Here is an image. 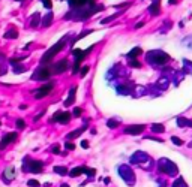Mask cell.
I'll use <instances>...</instances> for the list:
<instances>
[{
  "mask_svg": "<svg viewBox=\"0 0 192 187\" xmlns=\"http://www.w3.org/2000/svg\"><path fill=\"white\" fill-rule=\"evenodd\" d=\"M63 47H65V39L59 40V42H57L56 45H53V47L50 48V49H48L47 53H45L44 55H42L41 63H42V65H45V66H47V63H50V61L53 60V57H54V55H56L57 53H60V51L63 49Z\"/></svg>",
  "mask_w": 192,
  "mask_h": 187,
  "instance_id": "cell-1",
  "label": "cell"
},
{
  "mask_svg": "<svg viewBox=\"0 0 192 187\" xmlns=\"http://www.w3.org/2000/svg\"><path fill=\"white\" fill-rule=\"evenodd\" d=\"M167 60H168V55L164 51H159V49L158 51H150V53L147 54V61L152 63L153 66H161Z\"/></svg>",
  "mask_w": 192,
  "mask_h": 187,
  "instance_id": "cell-2",
  "label": "cell"
},
{
  "mask_svg": "<svg viewBox=\"0 0 192 187\" xmlns=\"http://www.w3.org/2000/svg\"><path fill=\"white\" fill-rule=\"evenodd\" d=\"M50 76H51V69L44 65V66H39L33 72L32 80H35V81H48V78H50Z\"/></svg>",
  "mask_w": 192,
  "mask_h": 187,
  "instance_id": "cell-3",
  "label": "cell"
},
{
  "mask_svg": "<svg viewBox=\"0 0 192 187\" xmlns=\"http://www.w3.org/2000/svg\"><path fill=\"white\" fill-rule=\"evenodd\" d=\"M92 48L93 47H89L86 51H83V49H74V51H72V55L75 57V63H74V69H72V72H74V74L78 72L81 60L84 59V57H87V54H89V51H92Z\"/></svg>",
  "mask_w": 192,
  "mask_h": 187,
  "instance_id": "cell-4",
  "label": "cell"
},
{
  "mask_svg": "<svg viewBox=\"0 0 192 187\" xmlns=\"http://www.w3.org/2000/svg\"><path fill=\"white\" fill-rule=\"evenodd\" d=\"M44 168V163L39 160H27L24 162V171L27 172H32V174H39Z\"/></svg>",
  "mask_w": 192,
  "mask_h": 187,
  "instance_id": "cell-5",
  "label": "cell"
},
{
  "mask_svg": "<svg viewBox=\"0 0 192 187\" xmlns=\"http://www.w3.org/2000/svg\"><path fill=\"white\" fill-rule=\"evenodd\" d=\"M53 87H54V84H53V82H48V84H45V86L39 87L36 91H35V97H36V99H42V97H45L47 94L51 93Z\"/></svg>",
  "mask_w": 192,
  "mask_h": 187,
  "instance_id": "cell-6",
  "label": "cell"
},
{
  "mask_svg": "<svg viewBox=\"0 0 192 187\" xmlns=\"http://www.w3.org/2000/svg\"><path fill=\"white\" fill-rule=\"evenodd\" d=\"M68 67H69V61L66 60V59H63V60L57 61L56 65H53L51 72H53V74H62V72H65Z\"/></svg>",
  "mask_w": 192,
  "mask_h": 187,
  "instance_id": "cell-7",
  "label": "cell"
},
{
  "mask_svg": "<svg viewBox=\"0 0 192 187\" xmlns=\"http://www.w3.org/2000/svg\"><path fill=\"white\" fill-rule=\"evenodd\" d=\"M17 136H18V135L15 133V132H11V133L5 135V136L2 138V141H0V150H5L6 145H9L11 142H14V141L17 139Z\"/></svg>",
  "mask_w": 192,
  "mask_h": 187,
  "instance_id": "cell-8",
  "label": "cell"
},
{
  "mask_svg": "<svg viewBox=\"0 0 192 187\" xmlns=\"http://www.w3.org/2000/svg\"><path fill=\"white\" fill-rule=\"evenodd\" d=\"M69 120H71V114L69 112H62V111L56 112L54 117H53V121H57V123H60V124H66Z\"/></svg>",
  "mask_w": 192,
  "mask_h": 187,
  "instance_id": "cell-9",
  "label": "cell"
},
{
  "mask_svg": "<svg viewBox=\"0 0 192 187\" xmlns=\"http://www.w3.org/2000/svg\"><path fill=\"white\" fill-rule=\"evenodd\" d=\"M144 130V124H138V126H129L125 129V133L128 135H140Z\"/></svg>",
  "mask_w": 192,
  "mask_h": 187,
  "instance_id": "cell-10",
  "label": "cell"
},
{
  "mask_svg": "<svg viewBox=\"0 0 192 187\" xmlns=\"http://www.w3.org/2000/svg\"><path fill=\"white\" fill-rule=\"evenodd\" d=\"M14 177H15V169L11 166V168H8L6 171H5V174H3V181L11 183V181L14 180Z\"/></svg>",
  "mask_w": 192,
  "mask_h": 187,
  "instance_id": "cell-11",
  "label": "cell"
},
{
  "mask_svg": "<svg viewBox=\"0 0 192 187\" xmlns=\"http://www.w3.org/2000/svg\"><path fill=\"white\" fill-rule=\"evenodd\" d=\"M149 12H150L152 15H158V13L161 12V3H159V0H155L150 6H149Z\"/></svg>",
  "mask_w": 192,
  "mask_h": 187,
  "instance_id": "cell-12",
  "label": "cell"
},
{
  "mask_svg": "<svg viewBox=\"0 0 192 187\" xmlns=\"http://www.w3.org/2000/svg\"><path fill=\"white\" fill-rule=\"evenodd\" d=\"M39 23H41V15L36 12L32 15V20H30V27L32 29H36V27L39 26Z\"/></svg>",
  "mask_w": 192,
  "mask_h": 187,
  "instance_id": "cell-13",
  "label": "cell"
},
{
  "mask_svg": "<svg viewBox=\"0 0 192 187\" xmlns=\"http://www.w3.org/2000/svg\"><path fill=\"white\" fill-rule=\"evenodd\" d=\"M75 91H77V87L71 88V91H69V97L65 100V105H66V106L72 105V102H74V99H75Z\"/></svg>",
  "mask_w": 192,
  "mask_h": 187,
  "instance_id": "cell-14",
  "label": "cell"
},
{
  "mask_svg": "<svg viewBox=\"0 0 192 187\" xmlns=\"http://www.w3.org/2000/svg\"><path fill=\"white\" fill-rule=\"evenodd\" d=\"M3 38L5 39H15V38H18V32L15 29H11V30H8L6 33L3 34Z\"/></svg>",
  "mask_w": 192,
  "mask_h": 187,
  "instance_id": "cell-15",
  "label": "cell"
},
{
  "mask_svg": "<svg viewBox=\"0 0 192 187\" xmlns=\"http://www.w3.org/2000/svg\"><path fill=\"white\" fill-rule=\"evenodd\" d=\"M140 54H141V48L135 47L134 49H131L129 53L126 54V57H128V59H135V57H137V55H140Z\"/></svg>",
  "mask_w": 192,
  "mask_h": 187,
  "instance_id": "cell-16",
  "label": "cell"
},
{
  "mask_svg": "<svg viewBox=\"0 0 192 187\" xmlns=\"http://www.w3.org/2000/svg\"><path fill=\"white\" fill-rule=\"evenodd\" d=\"M51 23H53V13L48 12L47 15L44 17V20H42V27H48Z\"/></svg>",
  "mask_w": 192,
  "mask_h": 187,
  "instance_id": "cell-17",
  "label": "cell"
},
{
  "mask_svg": "<svg viewBox=\"0 0 192 187\" xmlns=\"http://www.w3.org/2000/svg\"><path fill=\"white\" fill-rule=\"evenodd\" d=\"M86 129V126L81 127V129H77V130H74V132H71V133H68V139H74V138H77L78 135L83 133V130Z\"/></svg>",
  "mask_w": 192,
  "mask_h": 187,
  "instance_id": "cell-18",
  "label": "cell"
},
{
  "mask_svg": "<svg viewBox=\"0 0 192 187\" xmlns=\"http://www.w3.org/2000/svg\"><path fill=\"white\" fill-rule=\"evenodd\" d=\"M84 169H86V168H74V169L69 172V175H71V177H78L81 172H84Z\"/></svg>",
  "mask_w": 192,
  "mask_h": 187,
  "instance_id": "cell-19",
  "label": "cell"
},
{
  "mask_svg": "<svg viewBox=\"0 0 192 187\" xmlns=\"http://www.w3.org/2000/svg\"><path fill=\"white\" fill-rule=\"evenodd\" d=\"M54 172H57V174H60V175H65L66 172H68V169L65 166H56L54 168Z\"/></svg>",
  "mask_w": 192,
  "mask_h": 187,
  "instance_id": "cell-20",
  "label": "cell"
},
{
  "mask_svg": "<svg viewBox=\"0 0 192 187\" xmlns=\"http://www.w3.org/2000/svg\"><path fill=\"white\" fill-rule=\"evenodd\" d=\"M152 130H153V132H158V133H162L165 129H164V126H161V124H153V126H152Z\"/></svg>",
  "mask_w": 192,
  "mask_h": 187,
  "instance_id": "cell-21",
  "label": "cell"
},
{
  "mask_svg": "<svg viewBox=\"0 0 192 187\" xmlns=\"http://www.w3.org/2000/svg\"><path fill=\"white\" fill-rule=\"evenodd\" d=\"M15 126H17V129H24V127H26V123H24V120L18 118L17 123H15Z\"/></svg>",
  "mask_w": 192,
  "mask_h": 187,
  "instance_id": "cell-22",
  "label": "cell"
},
{
  "mask_svg": "<svg viewBox=\"0 0 192 187\" xmlns=\"http://www.w3.org/2000/svg\"><path fill=\"white\" fill-rule=\"evenodd\" d=\"M14 72H15V74H23V72H26V67H24V66H15L14 67Z\"/></svg>",
  "mask_w": 192,
  "mask_h": 187,
  "instance_id": "cell-23",
  "label": "cell"
},
{
  "mask_svg": "<svg viewBox=\"0 0 192 187\" xmlns=\"http://www.w3.org/2000/svg\"><path fill=\"white\" fill-rule=\"evenodd\" d=\"M129 65L132 67H140L141 66V65H140V61H137L135 59H129Z\"/></svg>",
  "mask_w": 192,
  "mask_h": 187,
  "instance_id": "cell-24",
  "label": "cell"
},
{
  "mask_svg": "<svg viewBox=\"0 0 192 187\" xmlns=\"http://www.w3.org/2000/svg\"><path fill=\"white\" fill-rule=\"evenodd\" d=\"M117 15H111V17H108V18H104L102 20V24H107V23H110V21H113L114 18H116Z\"/></svg>",
  "mask_w": 192,
  "mask_h": 187,
  "instance_id": "cell-25",
  "label": "cell"
},
{
  "mask_svg": "<svg viewBox=\"0 0 192 187\" xmlns=\"http://www.w3.org/2000/svg\"><path fill=\"white\" fill-rule=\"evenodd\" d=\"M42 3H44V6L47 8V9H51V0H42Z\"/></svg>",
  "mask_w": 192,
  "mask_h": 187,
  "instance_id": "cell-26",
  "label": "cell"
},
{
  "mask_svg": "<svg viewBox=\"0 0 192 187\" xmlns=\"http://www.w3.org/2000/svg\"><path fill=\"white\" fill-rule=\"evenodd\" d=\"M27 184H29L30 187H39V183H38L36 180H30V181L27 183Z\"/></svg>",
  "mask_w": 192,
  "mask_h": 187,
  "instance_id": "cell-27",
  "label": "cell"
},
{
  "mask_svg": "<svg viewBox=\"0 0 192 187\" xmlns=\"http://www.w3.org/2000/svg\"><path fill=\"white\" fill-rule=\"evenodd\" d=\"M171 139H173V142H174L176 145H182V144H183V142H182V139H179V138H176V136H173Z\"/></svg>",
  "mask_w": 192,
  "mask_h": 187,
  "instance_id": "cell-28",
  "label": "cell"
},
{
  "mask_svg": "<svg viewBox=\"0 0 192 187\" xmlns=\"http://www.w3.org/2000/svg\"><path fill=\"white\" fill-rule=\"evenodd\" d=\"M89 69H90L89 66H84V67H83V69H81V70H80V74H81L83 76H84V75H86V74H87V72H89Z\"/></svg>",
  "mask_w": 192,
  "mask_h": 187,
  "instance_id": "cell-29",
  "label": "cell"
},
{
  "mask_svg": "<svg viewBox=\"0 0 192 187\" xmlns=\"http://www.w3.org/2000/svg\"><path fill=\"white\" fill-rule=\"evenodd\" d=\"M81 108H75V109H74V115H75V117H80V115H81Z\"/></svg>",
  "mask_w": 192,
  "mask_h": 187,
  "instance_id": "cell-30",
  "label": "cell"
},
{
  "mask_svg": "<svg viewBox=\"0 0 192 187\" xmlns=\"http://www.w3.org/2000/svg\"><path fill=\"white\" fill-rule=\"evenodd\" d=\"M107 126H110V127H116L117 124H116V121H114V120H108V121H107Z\"/></svg>",
  "mask_w": 192,
  "mask_h": 187,
  "instance_id": "cell-31",
  "label": "cell"
},
{
  "mask_svg": "<svg viewBox=\"0 0 192 187\" xmlns=\"http://www.w3.org/2000/svg\"><path fill=\"white\" fill-rule=\"evenodd\" d=\"M65 147L68 148V150H74L75 145H74V144H71V142H66V144H65Z\"/></svg>",
  "mask_w": 192,
  "mask_h": 187,
  "instance_id": "cell-32",
  "label": "cell"
},
{
  "mask_svg": "<svg viewBox=\"0 0 192 187\" xmlns=\"http://www.w3.org/2000/svg\"><path fill=\"white\" fill-rule=\"evenodd\" d=\"M51 151H53V153H59V151H60V150H59V145H53V148H51Z\"/></svg>",
  "mask_w": 192,
  "mask_h": 187,
  "instance_id": "cell-33",
  "label": "cell"
},
{
  "mask_svg": "<svg viewBox=\"0 0 192 187\" xmlns=\"http://www.w3.org/2000/svg\"><path fill=\"white\" fill-rule=\"evenodd\" d=\"M81 147L83 148H87V147H89V142H87V141H83V142H81Z\"/></svg>",
  "mask_w": 192,
  "mask_h": 187,
  "instance_id": "cell-34",
  "label": "cell"
},
{
  "mask_svg": "<svg viewBox=\"0 0 192 187\" xmlns=\"http://www.w3.org/2000/svg\"><path fill=\"white\" fill-rule=\"evenodd\" d=\"M143 26H144V21H141V23H138V24H135V29H141Z\"/></svg>",
  "mask_w": 192,
  "mask_h": 187,
  "instance_id": "cell-35",
  "label": "cell"
},
{
  "mask_svg": "<svg viewBox=\"0 0 192 187\" xmlns=\"http://www.w3.org/2000/svg\"><path fill=\"white\" fill-rule=\"evenodd\" d=\"M23 59H24V57H18V61L23 60ZM14 61H17V59H11V63H14Z\"/></svg>",
  "mask_w": 192,
  "mask_h": 187,
  "instance_id": "cell-36",
  "label": "cell"
},
{
  "mask_svg": "<svg viewBox=\"0 0 192 187\" xmlns=\"http://www.w3.org/2000/svg\"><path fill=\"white\" fill-rule=\"evenodd\" d=\"M168 3H170V5H174V3H177V0H168Z\"/></svg>",
  "mask_w": 192,
  "mask_h": 187,
  "instance_id": "cell-37",
  "label": "cell"
},
{
  "mask_svg": "<svg viewBox=\"0 0 192 187\" xmlns=\"http://www.w3.org/2000/svg\"><path fill=\"white\" fill-rule=\"evenodd\" d=\"M18 2H23V0H18Z\"/></svg>",
  "mask_w": 192,
  "mask_h": 187,
  "instance_id": "cell-38",
  "label": "cell"
}]
</instances>
